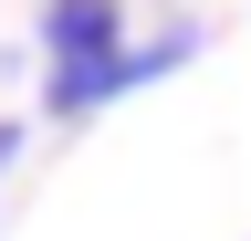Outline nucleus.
I'll return each instance as SVG.
<instances>
[{"label":"nucleus","mask_w":251,"mask_h":241,"mask_svg":"<svg viewBox=\"0 0 251 241\" xmlns=\"http://www.w3.org/2000/svg\"><path fill=\"white\" fill-rule=\"evenodd\" d=\"M199 53V32H168V42H147V53H105V63H74V74H52V115H94L105 95H126V84H147V74H168Z\"/></svg>","instance_id":"f257e3e1"},{"label":"nucleus","mask_w":251,"mask_h":241,"mask_svg":"<svg viewBox=\"0 0 251 241\" xmlns=\"http://www.w3.org/2000/svg\"><path fill=\"white\" fill-rule=\"evenodd\" d=\"M42 53H52V74L105 63V53H126V11L115 0H42Z\"/></svg>","instance_id":"f03ea898"},{"label":"nucleus","mask_w":251,"mask_h":241,"mask_svg":"<svg viewBox=\"0 0 251 241\" xmlns=\"http://www.w3.org/2000/svg\"><path fill=\"white\" fill-rule=\"evenodd\" d=\"M11 158H21V126H11V115H0V168H11Z\"/></svg>","instance_id":"7ed1b4c3"}]
</instances>
